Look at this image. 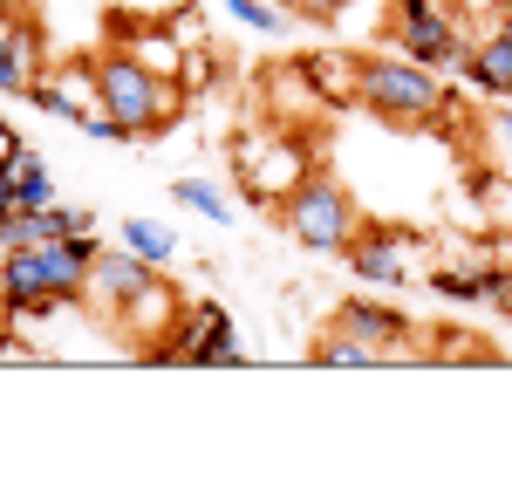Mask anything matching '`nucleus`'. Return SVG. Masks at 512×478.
Listing matches in <instances>:
<instances>
[{"label":"nucleus","instance_id":"ddd939ff","mask_svg":"<svg viewBox=\"0 0 512 478\" xmlns=\"http://www.w3.org/2000/svg\"><path fill=\"white\" fill-rule=\"evenodd\" d=\"M458 76L472 82L478 96H492V103L512 96V7H499V21L472 41V62H465Z\"/></svg>","mask_w":512,"mask_h":478},{"label":"nucleus","instance_id":"bb28decb","mask_svg":"<svg viewBox=\"0 0 512 478\" xmlns=\"http://www.w3.org/2000/svg\"><path fill=\"white\" fill-rule=\"evenodd\" d=\"M0 321H14V315H7V301H0Z\"/></svg>","mask_w":512,"mask_h":478},{"label":"nucleus","instance_id":"a211bd4d","mask_svg":"<svg viewBox=\"0 0 512 478\" xmlns=\"http://www.w3.org/2000/svg\"><path fill=\"white\" fill-rule=\"evenodd\" d=\"M123 246H130V253H144L151 267H171V260H178V239L164 233L158 219H123Z\"/></svg>","mask_w":512,"mask_h":478},{"label":"nucleus","instance_id":"4468645a","mask_svg":"<svg viewBox=\"0 0 512 478\" xmlns=\"http://www.w3.org/2000/svg\"><path fill=\"white\" fill-rule=\"evenodd\" d=\"M301 76L315 82L321 103H355V89H362V55H301Z\"/></svg>","mask_w":512,"mask_h":478},{"label":"nucleus","instance_id":"6e6552de","mask_svg":"<svg viewBox=\"0 0 512 478\" xmlns=\"http://www.w3.org/2000/svg\"><path fill=\"white\" fill-rule=\"evenodd\" d=\"M171 362H205V369H239L246 349H239L233 335V315L219 308V301H192L185 321H178V335H171Z\"/></svg>","mask_w":512,"mask_h":478},{"label":"nucleus","instance_id":"412c9836","mask_svg":"<svg viewBox=\"0 0 512 478\" xmlns=\"http://www.w3.org/2000/svg\"><path fill=\"white\" fill-rule=\"evenodd\" d=\"M342 7L349 0H294V14H308V21H342Z\"/></svg>","mask_w":512,"mask_h":478},{"label":"nucleus","instance_id":"dca6fc26","mask_svg":"<svg viewBox=\"0 0 512 478\" xmlns=\"http://www.w3.org/2000/svg\"><path fill=\"white\" fill-rule=\"evenodd\" d=\"M171 199L185 205V212H198V219H212V226H233V199H226L212 178H178Z\"/></svg>","mask_w":512,"mask_h":478},{"label":"nucleus","instance_id":"7ed1b4c3","mask_svg":"<svg viewBox=\"0 0 512 478\" xmlns=\"http://www.w3.org/2000/svg\"><path fill=\"white\" fill-rule=\"evenodd\" d=\"M355 103L376 110L383 123H403V130H437L458 96L444 89L437 69L396 55V48H376V55H362V89H355Z\"/></svg>","mask_w":512,"mask_h":478},{"label":"nucleus","instance_id":"cd10ccee","mask_svg":"<svg viewBox=\"0 0 512 478\" xmlns=\"http://www.w3.org/2000/svg\"><path fill=\"white\" fill-rule=\"evenodd\" d=\"M280 7H294V0H280Z\"/></svg>","mask_w":512,"mask_h":478},{"label":"nucleus","instance_id":"f257e3e1","mask_svg":"<svg viewBox=\"0 0 512 478\" xmlns=\"http://www.w3.org/2000/svg\"><path fill=\"white\" fill-rule=\"evenodd\" d=\"M103 239H35V246H7L0 253V301L7 315H55V308H82V287L96 267Z\"/></svg>","mask_w":512,"mask_h":478},{"label":"nucleus","instance_id":"9d476101","mask_svg":"<svg viewBox=\"0 0 512 478\" xmlns=\"http://www.w3.org/2000/svg\"><path fill=\"white\" fill-rule=\"evenodd\" d=\"M41 62H48L41 28L14 7V0H0V96H28V89L41 82Z\"/></svg>","mask_w":512,"mask_h":478},{"label":"nucleus","instance_id":"aec40b11","mask_svg":"<svg viewBox=\"0 0 512 478\" xmlns=\"http://www.w3.org/2000/svg\"><path fill=\"white\" fill-rule=\"evenodd\" d=\"M315 362L321 369H376V356L362 342H349V335H335V328H328V342L315 349Z\"/></svg>","mask_w":512,"mask_h":478},{"label":"nucleus","instance_id":"4be33fe9","mask_svg":"<svg viewBox=\"0 0 512 478\" xmlns=\"http://www.w3.org/2000/svg\"><path fill=\"white\" fill-rule=\"evenodd\" d=\"M21 151H28V137H21L14 123L0 117V164H14V158H21Z\"/></svg>","mask_w":512,"mask_h":478},{"label":"nucleus","instance_id":"9b49d317","mask_svg":"<svg viewBox=\"0 0 512 478\" xmlns=\"http://www.w3.org/2000/svg\"><path fill=\"white\" fill-rule=\"evenodd\" d=\"M151 274H164V267H151V260H144V253H130V246H103V253H96V267H89V287H82V308L110 321Z\"/></svg>","mask_w":512,"mask_h":478},{"label":"nucleus","instance_id":"2eb2a0df","mask_svg":"<svg viewBox=\"0 0 512 478\" xmlns=\"http://www.w3.org/2000/svg\"><path fill=\"white\" fill-rule=\"evenodd\" d=\"M62 192H55V178H48V158H41L35 144L14 158V205L21 212H41V205H55Z\"/></svg>","mask_w":512,"mask_h":478},{"label":"nucleus","instance_id":"f8f14e48","mask_svg":"<svg viewBox=\"0 0 512 478\" xmlns=\"http://www.w3.org/2000/svg\"><path fill=\"white\" fill-rule=\"evenodd\" d=\"M328 328H335V335H349V342H362L376 362L410 356V321L396 315V308H376V301H342Z\"/></svg>","mask_w":512,"mask_h":478},{"label":"nucleus","instance_id":"f3484780","mask_svg":"<svg viewBox=\"0 0 512 478\" xmlns=\"http://www.w3.org/2000/svg\"><path fill=\"white\" fill-rule=\"evenodd\" d=\"M485 274H492V260L485 267H431V294L437 301H485Z\"/></svg>","mask_w":512,"mask_h":478},{"label":"nucleus","instance_id":"0eeeda50","mask_svg":"<svg viewBox=\"0 0 512 478\" xmlns=\"http://www.w3.org/2000/svg\"><path fill=\"white\" fill-rule=\"evenodd\" d=\"M185 308H192V301H185V294H178V287H171L164 274H151L110 321L123 328V342H130V349H137L144 362H171V335H178Z\"/></svg>","mask_w":512,"mask_h":478},{"label":"nucleus","instance_id":"6ab92c4d","mask_svg":"<svg viewBox=\"0 0 512 478\" xmlns=\"http://www.w3.org/2000/svg\"><path fill=\"white\" fill-rule=\"evenodd\" d=\"M226 14H233L239 28H253V35H280L294 7H280V0H226Z\"/></svg>","mask_w":512,"mask_h":478},{"label":"nucleus","instance_id":"a878e982","mask_svg":"<svg viewBox=\"0 0 512 478\" xmlns=\"http://www.w3.org/2000/svg\"><path fill=\"white\" fill-rule=\"evenodd\" d=\"M492 260H499V274H506V287H512V239H499V246H492Z\"/></svg>","mask_w":512,"mask_h":478},{"label":"nucleus","instance_id":"423d86ee","mask_svg":"<svg viewBox=\"0 0 512 478\" xmlns=\"http://www.w3.org/2000/svg\"><path fill=\"white\" fill-rule=\"evenodd\" d=\"M274 212L287 219V233L301 239L308 253H349V239L362 233V212H355L349 185H342V178H328V171L301 178Z\"/></svg>","mask_w":512,"mask_h":478},{"label":"nucleus","instance_id":"f03ea898","mask_svg":"<svg viewBox=\"0 0 512 478\" xmlns=\"http://www.w3.org/2000/svg\"><path fill=\"white\" fill-rule=\"evenodd\" d=\"M96 96H103L110 117L130 123V137H158V130H171L185 117V82L151 69L130 48H103L96 55Z\"/></svg>","mask_w":512,"mask_h":478},{"label":"nucleus","instance_id":"1a4fd4ad","mask_svg":"<svg viewBox=\"0 0 512 478\" xmlns=\"http://www.w3.org/2000/svg\"><path fill=\"white\" fill-rule=\"evenodd\" d=\"M342 260H349V274L369 280V287H410V280H417V239L396 233V226H362Z\"/></svg>","mask_w":512,"mask_h":478},{"label":"nucleus","instance_id":"5701e85b","mask_svg":"<svg viewBox=\"0 0 512 478\" xmlns=\"http://www.w3.org/2000/svg\"><path fill=\"white\" fill-rule=\"evenodd\" d=\"M0 362H35V349L21 335H7V321H0Z\"/></svg>","mask_w":512,"mask_h":478},{"label":"nucleus","instance_id":"b1692460","mask_svg":"<svg viewBox=\"0 0 512 478\" xmlns=\"http://www.w3.org/2000/svg\"><path fill=\"white\" fill-rule=\"evenodd\" d=\"M21 205H14V164H0V219H14Z\"/></svg>","mask_w":512,"mask_h":478},{"label":"nucleus","instance_id":"20e7f679","mask_svg":"<svg viewBox=\"0 0 512 478\" xmlns=\"http://www.w3.org/2000/svg\"><path fill=\"white\" fill-rule=\"evenodd\" d=\"M315 171H321L315 144L294 123H246L233 137V178L253 205H280L301 178H315Z\"/></svg>","mask_w":512,"mask_h":478},{"label":"nucleus","instance_id":"393cba45","mask_svg":"<svg viewBox=\"0 0 512 478\" xmlns=\"http://www.w3.org/2000/svg\"><path fill=\"white\" fill-rule=\"evenodd\" d=\"M492 137H499V151L512 158V110H499V123H492Z\"/></svg>","mask_w":512,"mask_h":478},{"label":"nucleus","instance_id":"39448f33","mask_svg":"<svg viewBox=\"0 0 512 478\" xmlns=\"http://www.w3.org/2000/svg\"><path fill=\"white\" fill-rule=\"evenodd\" d=\"M472 41L465 35V21H458V7L451 0H396L390 7V48L396 55H410V62H424V69H465L472 62Z\"/></svg>","mask_w":512,"mask_h":478}]
</instances>
